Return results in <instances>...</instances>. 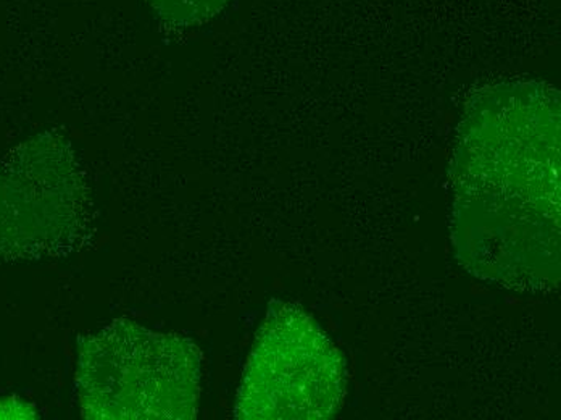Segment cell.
<instances>
[{
  "label": "cell",
  "mask_w": 561,
  "mask_h": 420,
  "mask_svg": "<svg viewBox=\"0 0 561 420\" xmlns=\"http://www.w3.org/2000/svg\"><path fill=\"white\" fill-rule=\"evenodd\" d=\"M455 237L477 271L531 282L559 259L560 101L501 84L471 102L454 157Z\"/></svg>",
  "instance_id": "cell-1"
},
{
  "label": "cell",
  "mask_w": 561,
  "mask_h": 420,
  "mask_svg": "<svg viewBox=\"0 0 561 420\" xmlns=\"http://www.w3.org/2000/svg\"><path fill=\"white\" fill-rule=\"evenodd\" d=\"M202 354L181 334L113 320L81 341L78 393L85 419H196Z\"/></svg>",
  "instance_id": "cell-2"
},
{
  "label": "cell",
  "mask_w": 561,
  "mask_h": 420,
  "mask_svg": "<svg viewBox=\"0 0 561 420\" xmlns=\"http://www.w3.org/2000/svg\"><path fill=\"white\" fill-rule=\"evenodd\" d=\"M345 391L333 341L296 304H270L244 371L236 419H330Z\"/></svg>",
  "instance_id": "cell-3"
},
{
  "label": "cell",
  "mask_w": 561,
  "mask_h": 420,
  "mask_svg": "<svg viewBox=\"0 0 561 420\" xmlns=\"http://www.w3.org/2000/svg\"><path fill=\"white\" fill-rule=\"evenodd\" d=\"M229 0H149L156 15L171 29H190L217 16Z\"/></svg>",
  "instance_id": "cell-4"
}]
</instances>
